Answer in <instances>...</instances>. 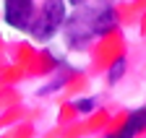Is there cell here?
I'll use <instances>...</instances> for the list:
<instances>
[{
    "label": "cell",
    "instance_id": "6da1fadb",
    "mask_svg": "<svg viewBox=\"0 0 146 138\" xmlns=\"http://www.w3.org/2000/svg\"><path fill=\"white\" fill-rule=\"evenodd\" d=\"M65 18H68V3L65 0H44L42 11L34 13V18L29 24V34L36 42H50L63 29Z\"/></svg>",
    "mask_w": 146,
    "mask_h": 138
},
{
    "label": "cell",
    "instance_id": "7a4b0ae2",
    "mask_svg": "<svg viewBox=\"0 0 146 138\" xmlns=\"http://www.w3.org/2000/svg\"><path fill=\"white\" fill-rule=\"evenodd\" d=\"M94 18H97V5H81L73 16H68L65 24H63V34H65V42L73 50H81L89 44L94 34Z\"/></svg>",
    "mask_w": 146,
    "mask_h": 138
},
{
    "label": "cell",
    "instance_id": "3957f363",
    "mask_svg": "<svg viewBox=\"0 0 146 138\" xmlns=\"http://www.w3.org/2000/svg\"><path fill=\"white\" fill-rule=\"evenodd\" d=\"M34 0H5L3 5V18L11 29H18V31H29V24L34 18Z\"/></svg>",
    "mask_w": 146,
    "mask_h": 138
},
{
    "label": "cell",
    "instance_id": "277c9868",
    "mask_svg": "<svg viewBox=\"0 0 146 138\" xmlns=\"http://www.w3.org/2000/svg\"><path fill=\"white\" fill-rule=\"evenodd\" d=\"M143 125H146V110L138 107V110L131 112V117L125 120V125H123L120 135H123V138H133V135H138V133L143 130Z\"/></svg>",
    "mask_w": 146,
    "mask_h": 138
},
{
    "label": "cell",
    "instance_id": "5b68a950",
    "mask_svg": "<svg viewBox=\"0 0 146 138\" xmlns=\"http://www.w3.org/2000/svg\"><path fill=\"white\" fill-rule=\"evenodd\" d=\"M123 71H125V57H117L112 63V71H110V81H117L123 76Z\"/></svg>",
    "mask_w": 146,
    "mask_h": 138
},
{
    "label": "cell",
    "instance_id": "8992f818",
    "mask_svg": "<svg viewBox=\"0 0 146 138\" xmlns=\"http://www.w3.org/2000/svg\"><path fill=\"white\" fill-rule=\"evenodd\" d=\"M73 107H76L78 112H91V107H94V99H76V102H73Z\"/></svg>",
    "mask_w": 146,
    "mask_h": 138
},
{
    "label": "cell",
    "instance_id": "52a82bcc",
    "mask_svg": "<svg viewBox=\"0 0 146 138\" xmlns=\"http://www.w3.org/2000/svg\"><path fill=\"white\" fill-rule=\"evenodd\" d=\"M65 3H70V5H76V8H81V5H86V0H65Z\"/></svg>",
    "mask_w": 146,
    "mask_h": 138
},
{
    "label": "cell",
    "instance_id": "ba28073f",
    "mask_svg": "<svg viewBox=\"0 0 146 138\" xmlns=\"http://www.w3.org/2000/svg\"><path fill=\"white\" fill-rule=\"evenodd\" d=\"M107 138H123V135L120 133H112V135H107Z\"/></svg>",
    "mask_w": 146,
    "mask_h": 138
}]
</instances>
